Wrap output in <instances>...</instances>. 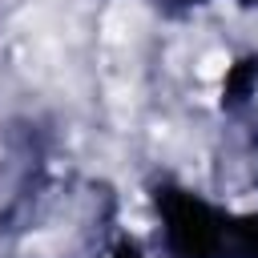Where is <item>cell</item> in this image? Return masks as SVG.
I'll return each instance as SVG.
<instances>
[{
	"mask_svg": "<svg viewBox=\"0 0 258 258\" xmlns=\"http://www.w3.org/2000/svg\"><path fill=\"white\" fill-rule=\"evenodd\" d=\"M218 73H222V56L214 52V56H206V60H202V77H218Z\"/></svg>",
	"mask_w": 258,
	"mask_h": 258,
	"instance_id": "1",
	"label": "cell"
}]
</instances>
